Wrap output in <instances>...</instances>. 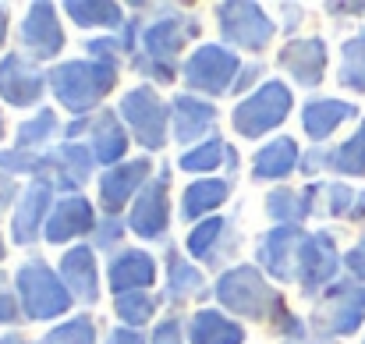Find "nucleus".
<instances>
[{
    "label": "nucleus",
    "mask_w": 365,
    "mask_h": 344,
    "mask_svg": "<svg viewBox=\"0 0 365 344\" xmlns=\"http://www.w3.org/2000/svg\"><path fill=\"white\" fill-rule=\"evenodd\" d=\"M118 86V68L100 61H64L50 71V89L57 103L75 117H93L103 96Z\"/></svg>",
    "instance_id": "nucleus-1"
},
{
    "label": "nucleus",
    "mask_w": 365,
    "mask_h": 344,
    "mask_svg": "<svg viewBox=\"0 0 365 344\" xmlns=\"http://www.w3.org/2000/svg\"><path fill=\"white\" fill-rule=\"evenodd\" d=\"M231 196V181L227 178H199L185 188L181 196V221H202L206 213L220 210Z\"/></svg>",
    "instance_id": "nucleus-26"
},
{
    "label": "nucleus",
    "mask_w": 365,
    "mask_h": 344,
    "mask_svg": "<svg viewBox=\"0 0 365 344\" xmlns=\"http://www.w3.org/2000/svg\"><path fill=\"white\" fill-rule=\"evenodd\" d=\"M128 228L145 241H160L167 234V228H170V167H160L156 178L138 192L131 217H128Z\"/></svg>",
    "instance_id": "nucleus-11"
},
{
    "label": "nucleus",
    "mask_w": 365,
    "mask_h": 344,
    "mask_svg": "<svg viewBox=\"0 0 365 344\" xmlns=\"http://www.w3.org/2000/svg\"><path fill=\"white\" fill-rule=\"evenodd\" d=\"M365 320V284L359 280H337L334 288L323 291L319 309L312 316L316 330L330 334V338H348L359 330Z\"/></svg>",
    "instance_id": "nucleus-8"
},
{
    "label": "nucleus",
    "mask_w": 365,
    "mask_h": 344,
    "mask_svg": "<svg viewBox=\"0 0 365 344\" xmlns=\"http://www.w3.org/2000/svg\"><path fill=\"white\" fill-rule=\"evenodd\" d=\"M153 181V160H124L118 167L103 171L100 178V206L114 217L121 206L138 199V192Z\"/></svg>",
    "instance_id": "nucleus-17"
},
{
    "label": "nucleus",
    "mask_w": 365,
    "mask_h": 344,
    "mask_svg": "<svg viewBox=\"0 0 365 344\" xmlns=\"http://www.w3.org/2000/svg\"><path fill=\"white\" fill-rule=\"evenodd\" d=\"M280 68L298 82V86H319L327 71V43L316 39H291L280 50Z\"/></svg>",
    "instance_id": "nucleus-23"
},
{
    "label": "nucleus",
    "mask_w": 365,
    "mask_h": 344,
    "mask_svg": "<svg viewBox=\"0 0 365 344\" xmlns=\"http://www.w3.org/2000/svg\"><path fill=\"white\" fill-rule=\"evenodd\" d=\"M235 75H242V61L231 46H220V43L199 46L181 68L185 86L195 89V93H206V96L235 93V82H238Z\"/></svg>",
    "instance_id": "nucleus-7"
},
{
    "label": "nucleus",
    "mask_w": 365,
    "mask_h": 344,
    "mask_svg": "<svg viewBox=\"0 0 365 344\" xmlns=\"http://www.w3.org/2000/svg\"><path fill=\"white\" fill-rule=\"evenodd\" d=\"M110 291L121 298L131 291H149L156 284V259L142 248H124L110 259V273H107Z\"/></svg>",
    "instance_id": "nucleus-21"
},
{
    "label": "nucleus",
    "mask_w": 365,
    "mask_h": 344,
    "mask_svg": "<svg viewBox=\"0 0 365 344\" xmlns=\"http://www.w3.org/2000/svg\"><path fill=\"white\" fill-rule=\"evenodd\" d=\"M53 185L50 181H32L29 188H21L18 203H14V217H11V238L14 245H32L39 238V231H46V221L53 213Z\"/></svg>",
    "instance_id": "nucleus-16"
},
{
    "label": "nucleus",
    "mask_w": 365,
    "mask_h": 344,
    "mask_svg": "<svg viewBox=\"0 0 365 344\" xmlns=\"http://www.w3.org/2000/svg\"><path fill=\"white\" fill-rule=\"evenodd\" d=\"M217 121H220V111L199 96H174L170 100V135L178 142H195V138H213L217 131Z\"/></svg>",
    "instance_id": "nucleus-19"
},
{
    "label": "nucleus",
    "mask_w": 365,
    "mask_h": 344,
    "mask_svg": "<svg viewBox=\"0 0 365 344\" xmlns=\"http://www.w3.org/2000/svg\"><path fill=\"white\" fill-rule=\"evenodd\" d=\"M337 266H341V252L330 231L309 234L305 248H302V270H298V284L309 298H316L319 291L337 284Z\"/></svg>",
    "instance_id": "nucleus-13"
},
{
    "label": "nucleus",
    "mask_w": 365,
    "mask_h": 344,
    "mask_svg": "<svg viewBox=\"0 0 365 344\" xmlns=\"http://www.w3.org/2000/svg\"><path fill=\"white\" fill-rule=\"evenodd\" d=\"M118 117L135 131V142L145 146L149 153H160L167 146L170 131V107L156 96L153 86H135L128 89L118 103Z\"/></svg>",
    "instance_id": "nucleus-5"
},
{
    "label": "nucleus",
    "mask_w": 365,
    "mask_h": 344,
    "mask_svg": "<svg viewBox=\"0 0 365 344\" xmlns=\"http://www.w3.org/2000/svg\"><path fill=\"white\" fill-rule=\"evenodd\" d=\"M156 305H160V302H156L149 291H131V295H121V298L114 302L118 320H121L124 327H131V330L145 327V323L156 316Z\"/></svg>",
    "instance_id": "nucleus-36"
},
{
    "label": "nucleus",
    "mask_w": 365,
    "mask_h": 344,
    "mask_svg": "<svg viewBox=\"0 0 365 344\" xmlns=\"http://www.w3.org/2000/svg\"><path fill=\"white\" fill-rule=\"evenodd\" d=\"M0 138H4V114H0Z\"/></svg>",
    "instance_id": "nucleus-51"
},
{
    "label": "nucleus",
    "mask_w": 365,
    "mask_h": 344,
    "mask_svg": "<svg viewBox=\"0 0 365 344\" xmlns=\"http://www.w3.org/2000/svg\"><path fill=\"white\" fill-rule=\"evenodd\" d=\"M14 284H18L21 313L29 320H57V316H64L75 305V298L64 288L61 273H53L43 259L21 263V270L14 273Z\"/></svg>",
    "instance_id": "nucleus-4"
},
{
    "label": "nucleus",
    "mask_w": 365,
    "mask_h": 344,
    "mask_svg": "<svg viewBox=\"0 0 365 344\" xmlns=\"http://www.w3.org/2000/svg\"><path fill=\"white\" fill-rule=\"evenodd\" d=\"M89 149L96 156V163H103L107 171L124 163V149H128V131L121 128V117L114 111H100L93 114V128H89Z\"/></svg>",
    "instance_id": "nucleus-24"
},
{
    "label": "nucleus",
    "mask_w": 365,
    "mask_h": 344,
    "mask_svg": "<svg viewBox=\"0 0 365 344\" xmlns=\"http://www.w3.org/2000/svg\"><path fill=\"white\" fill-rule=\"evenodd\" d=\"M0 344H29V341H25L21 334H4V338H0Z\"/></svg>",
    "instance_id": "nucleus-49"
},
{
    "label": "nucleus",
    "mask_w": 365,
    "mask_h": 344,
    "mask_svg": "<svg viewBox=\"0 0 365 344\" xmlns=\"http://www.w3.org/2000/svg\"><path fill=\"white\" fill-rule=\"evenodd\" d=\"M93 163H96L93 149H86L78 142H64V146L43 153V171L36 181H50L53 188L78 196V188L93 178Z\"/></svg>",
    "instance_id": "nucleus-12"
},
{
    "label": "nucleus",
    "mask_w": 365,
    "mask_h": 344,
    "mask_svg": "<svg viewBox=\"0 0 365 344\" xmlns=\"http://www.w3.org/2000/svg\"><path fill=\"white\" fill-rule=\"evenodd\" d=\"M7 7H0V46H4V39H7Z\"/></svg>",
    "instance_id": "nucleus-48"
},
{
    "label": "nucleus",
    "mask_w": 365,
    "mask_h": 344,
    "mask_svg": "<svg viewBox=\"0 0 365 344\" xmlns=\"http://www.w3.org/2000/svg\"><path fill=\"white\" fill-rule=\"evenodd\" d=\"M231 248H238V231L231 228L227 217H206L188 234V256L206 266H220Z\"/></svg>",
    "instance_id": "nucleus-22"
},
{
    "label": "nucleus",
    "mask_w": 365,
    "mask_h": 344,
    "mask_svg": "<svg viewBox=\"0 0 365 344\" xmlns=\"http://www.w3.org/2000/svg\"><path fill=\"white\" fill-rule=\"evenodd\" d=\"M291 103H294L291 89L280 79H269V82H262L255 93H248L242 103L235 107L231 124L245 138H259V135H266V131H273V128H280L287 121Z\"/></svg>",
    "instance_id": "nucleus-6"
},
{
    "label": "nucleus",
    "mask_w": 365,
    "mask_h": 344,
    "mask_svg": "<svg viewBox=\"0 0 365 344\" xmlns=\"http://www.w3.org/2000/svg\"><path fill=\"white\" fill-rule=\"evenodd\" d=\"M259 75H266V71H262V64H245L242 75H238V82H235V93L242 96L248 86H255V82H259Z\"/></svg>",
    "instance_id": "nucleus-45"
},
{
    "label": "nucleus",
    "mask_w": 365,
    "mask_h": 344,
    "mask_svg": "<svg viewBox=\"0 0 365 344\" xmlns=\"http://www.w3.org/2000/svg\"><path fill=\"white\" fill-rule=\"evenodd\" d=\"M344 263H348V270H351L359 280H365V238L348 252V256H344Z\"/></svg>",
    "instance_id": "nucleus-44"
},
{
    "label": "nucleus",
    "mask_w": 365,
    "mask_h": 344,
    "mask_svg": "<svg viewBox=\"0 0 365 344\" xmlns=\"http://www.w3.org/2000/svg\"><path fill=\"white\" fill-rule=\"evenodd\" d=\"M4 252H7V245H4V238H0V259H4Z\"/></svg>",
    "instance_id": "nucleus-50"
},
{
    "label": "nucleus",
    "mask_w": 365,
    "mask_h": 344,
    "mask_svg": "<svg viewBox=\"0 0 365 344\" xmlns=\"http://www.w3.org/2000/svg\"><path fill=\"white\" fill-rule=\"evenodd\" d=\"M86 50H89V61H100V64H114V68H121V57H124L121 39L103 36V39H93Z\"/></svg>",
    "instance_id": "nucleus-38"
},
{
    "label": "nucleus",
    "mask_w": 365,
    "mask_h": 344,
    "mask_svg": "<svg viewBox=\"0 0 365 344\" xmlns=\"http://www.w3.org/2000/svg\"><path fill=\"white\" fill-rule=\"evenodd\" d=\"M64 14L82 25V29H124V11L121 4H107V0H96V4H82V0H68L64 4Z\"/></svg>",
    "instance_id": "nucleus-31"
},
{
    "label": "nucleus",
    "mask_w": 365,
    "mask_h": 344,
    "mask_svg": "<svg viewBox=\"0 0 365 344\" xmlns=\"http://www.w3.org/2000/svg\"><path fill=\"white\" fill-rule=\"evenodd\" d=\"M305 238L309 234L302 231V224H277L273 231H266L259 238V248H255L259 266L277 280H298Z\"/></svg>",
    "instance_id": "nucleus-10"
},
{
    "label": "nucleus",
    "mask_w": 365,
    "mask_h": 344,
    "mask_svg": "<svg viewBox=\"0 0 365 344\" xmlns=\"http://www.w3.org/2000/svg\"><path fill=\"white\" fill-rule=\"evenodd\" d=\"M327 196H330V213L334 217H351L355 203H359V192L348 188V185H327Z\"/></svg>",
    "instance_id": "nucleus-40"
},
{
    "label": "nucleus",
    "mask_w": 365,
    "mask_h": 344,
    "mask_svg": "<svg viewBox=\"0 0 365 344\" xmlns=\"http://www.w3.org/2000/svg\"><path fill=\"white\" fill-rule=\"evenodd\" d=\"M341 86L365 93V29L341 46Z\"/></svg>",
    "instance_id": "nucleus-34"
},
{
    "label": "nucleus",
    "mask_w": 365,
    "mask_h": 344,
    "mask_svg": "<svg viewBox=\"0 0 365 344\" xmlns=\"http://www.w3.org/2000/svg\"><path fill=\"white\" fill-rule=\"evenodd\" d=\"M103 344H145V334H138L131 327H118V330H110V338Z\"/></svg>",
    "instance_id": "nucleus-46"
},
{
    "label": "nucleus",
    "mask_w": 365,
    "mask_h": 344,
    "mask_svg": "<svg viewBox=\"0 0 365 344\" xmlns=\"http://www.w3.org/2000/svg\"><path fill=\"white\" fill-rule=\"evenodd\" d=\"M298 160H302V153H298L294 138L280 135V138L266 142V146L255 153L252 178H255V181H280V178H287L291 171H298V167H302Z\"/></svg>",
    "instance_id": "nucleus-25"
},
{
    "label": "nucleus",
    "mask_w": 365,
    "mask_h": 344,
    "mask_svg": "<svg viewBox=\"0 0 365 344\" xmlns=\"http://www.w3.org/2000/svg\"><path fill=\"white\" fill-rule=\"evenodd\" d=\"M46 86H50V75H43L32 57L7 54L0 61V96L11 107H36L43 100Z\"/></svg>",
    "instance_id": "nucleus-14"
},
{
    "label": "nucleus",
    "mask_w": 365,
    "mask_h": 344,
    "mask_svg": "<svg viewBox=\"0 0 365 344\" xmlns=\"http://www.w3.org/2000/svg\"><path fill=\"white\" fill-rule=\"evenodd\" d=\"M202 291H206V277H202L188 259H181V256L170 248V252H167V298L185 302V298L202 295Z\"/></svg>",
    "instance_id": "nucleus-32"
},
{
    "label": "nucleus",
    "mask_w": 365,
    "mask_h": 344,
    "mask_svg": "<svg viewBox=\"0 0 365 344\" xmlns=\"http://www.w3.org/2000/svg\"><path fill=\"white\" fill-rule=\"evenodd\" d=\"M362 217H365V192H359V203L351 210V221H362Z\"/></svg>",
    "instance_id": "nucleus-47"
},
{
    "label": "nucleus",
    "mask_w": 365,
    "mask_h": 344,
    "mask_svg": "<svg viewBox=\"0 0 365 344\" xmlns=\"http://www.w3.org/2000/svg\"><path fill=\"white\" fill-rule=\"evenodd\" d=\"M61 280L71 291L78 305H96L100 302V270H96V252L93 245H75L61 256Z\"/></svg>",
    "instance_id": "nucleus-18"
},
{
    "label": "nucleus",
    "mask_w": 365,
    "mask_h": 344,
    "mask_svg": "<svg viewBox=\"0 0 365 344\" xmlns=\"http://www.w3.org/2000/svg\"><path fill=\"white\" fill-rule=\"evenodd\" d=\"M217 302L231 313H238L245 320L255 323H277L287 316V305L280 298V291L255 270V266H235L227 273H220L217 280Z\"/></svg>",
    "instance_id": "nucleus-2"
},
{
    "label": "nucleus",
    "mask_w": 365,
    "mask_h": 344,
    "mask_svg": "<svg viewBox=\"0 0 365 344\" xmlns=\"http://www.w3.org/2000/svg\"><path fill=\"white\" fill-rule=\"evenodd\" d=\"M18 196H21V192H18V185H14V178L0 171V213H4V210H7L11 203H18Z\"/></svg>",
    "instance_id": "nucleus-43"
},
{
    "label": "nucleus",
    "mask_w": 365,
    "mask_h": 344,
    "mask_svg": "<svg viewBox=\"0 0 365 344\" xmlns=\"http://www.w3.org/2000/svg\"><path fill=\"white\" fill-rule=\"evenodd\" d=\"M149 341H153V344H181V320H178V316L160 320Z\"/></svg>",
    "instance_id": "nucleus-41"
},
{
    "label": "nucleus",
    "mask_w": 365,
    "mask_h": 344,
    "mask_svg": "<svg viewBox=\"0 0 365 344\" xmlns=\"http://www.w3.org/2000/svg\"><path fill=\"white\" fill-rule=\"evenodd\" d=\"M57 131H61L57 114H53L50 107H43L32 121H25V124L18 128V135H14V149H21V153H46V142H50Z\"/></svg>",
    "instance_id": "nucleus-33"
},
{
    "label": "nucleus",
    "mask_w": 365,
    "mask_h": 344,
    "mask_svg": "<svg viewBox=\"0 0 365 344\" xmlns=\"http://www.w3.org/2000/svg\"><path fill=\"white\" fill-rule=\"evenodd\" d=\"M323 185H305V188H273L266 196V213L280 224H302L305 217H312V206L319 199Z\"/></svg>",
    "instance_id": "nucleus-27"
},
{
    "label": "nucleus",
    "mask_w": 365,
    "mask_h": 344,
    "mask_svg": "<svg viewBox=\"0 0 365 344\" xmlns=\"http://www.w3.org/2000/svg\"><path fill=\"white\" fill-rule=\"evenodd\" d=\"M21 320V302L14 295H0V327H11Z\"/></svg>",
    "instance_id": "nucleus-42"
},
{
    "label": "nucleus",
    "mask_w": 365,
    "mask_h": 344,
    "mask_svg": "<svg viewBox=\"0 0 365 344\" xmlns=\"http://www.w3.org/2000/svg\"><path fill=\"white\" fill-rule=\"evenodd\" d=\"M355 114H359L355 103H344V100H309L302 107V124H305L309 138L323 142V138H330L344 121H351Z\"/></svg>",
    "instance_id": "nucleus-28"
},
{
    "label": "nucleus",
    "mask_w": 365,
    "mask_h": 344,
    "mask_svg": "<svg viewBox=\"0 0 365 344\" xmlns=\"http://www.w3.org/2000/svg\"><path fill=\"white\" fill-rule=\"evenodd\" d=\"M195 36H199V18H192V14H170V18H160V21L145 25L142 57H135V68L149 71L160 86L174 82L178 79V54Z\"/></svg>",
    "instance_id": "nucleus-3"
},
{
    "label": "nucleus",
    "mask_w": 365,
    "mask_h": 344,
    "mask_svg": "<svg viewBox=\"0 0 365 344\" xmlns=\"http://www.w3.org/2000/svg\"><path fill=\"white\" fill-rule=\"evenodd\" d=\"M18 36H21L25 57H36V61H53L64 50V29L53 4H32Z\"/></svg>",
    "instance_id": "nucleus-15"
},
{
    "label": "nucleus",
    "mask_w": 365,
    "mask_h": 344,
    "mask_svg": "<svg viewBox=\"0 0 365 344\" xmlns=\"http://www.w3.org/2000/svg\"><path fill=\"white\" fill-rule=\"evenodd\" d=\"M330 167L337 174H348V178H362L365 174V121L344 146L330 149Z\"/></svg>",
    "instance_id": "nucleus-35"
},
{
    "label": "nucleus",
    "mask_w": 365,
    "mask_h": 344,
    "mask_svg": "<svg viewBox=\"0 0 365 344\" xmlns=\"http://www.w3.org/2000/svg\"><path fill=\"white\" fill-rule=\"evenodd\" d=\"M96 224H100V217L93 213V203L78 192V196H64V199L53 206V213H50L43 234H46L50 245H64V241H71V238H82V234L96 231Z\"/></svg>",
    "instance_id": "nucleus-20"
},
{
    "label": "nucleus",
    "mask_w": 365,
    "mask_h": 344,
    "mask_svg": "<svg viewBox=\"0 0 365 344\" xmlns=\"http://www.w3.org/2000/svg\"><path fill=\"white\" fill-rule=\"evenodd\" d=\"M39 344H96V323L93 316H71L57 323Z\"/></svg>",
    "instance_id": "nucleus-37"
},
{
    "label": "nucleus",
    "mask_w": 365,
    "mask_h": 344,
    "mask_svg": "<svg viewBox=\"0 0 365 344\" xmlns=\"http://www.w3.org/2000/svg\"><path fill=\"white\" fill-rule=\"evenodd\" d=\"M217 18H220V32L231 46H242L252 54H262L269 46V39L277 36V21L259 7V4H217Z\"/></svg>",
    "instance_id": "nucleus-9"
},
{
    "label": "nucleus",
    "mask_w": 365,
    "mask_h": 344,
    "mask_svg": "<svg viewBox=\"0 0 365 344\" xmlns=\"http://www.w3.org/2000/svg\"><path fill=\"white\" fill-rule=\"evenodd\" d=\"M188 341L192 344H242L245 330L227 320L220 309H199L188 323Z\"/></svg>",
    "instance_id": "nucleus-29"
},
{
    "label": "nucleus",
    "mask_w": 365,
    "mask_h": 344,
    "mask_svg": "<svg viewBox=\"0 0 365 344\" xmlns=\"http://www.w3.org/2000/svg\"><path fill=\"white\" fill-rule=\"evenodd\" d=\"M124 221L121 217H100V224L93 231V245L96 248H114V245H121L124 238Z\"/></svg>",
    "instance_id": "nucleus-39"
},
{
    "label": "nucleus",
    "mask_w": 365,
    "mask_h": 344,
    "mask_svg": "<svg viewBox=\"0 0 365 344\" xmlns=\"http://www.w3.org/2000/svg\"><path fill=\"white\" fill-rule=\"evenodd\" d=\"M220 163H231V167L238 171V153H235V146H227L220 135L206 138L202 146L188 149V153L178 160V167H181V171H192V174H210V171H217Z\"/></svg>",
    "instance_id": "nucleus-30"
}]
</instances>
